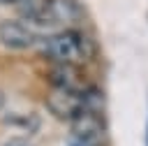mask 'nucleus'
I'll use <instances>...</instances> for the list:
<instances>
[{"mask_svg":"<svg viewBox=\"0 0 148 146\" xmlns=\"http://www.w3.org/2000/svg\"><path fill=\"white\" fill-rule=\"evenodd\" d=\"M42 49L53 65H81L92 56V42L81 30H60L46 37Z\"/></svg>","mask_w":148,"mask_h":146,"instance_id":"nucleus-1","label":"nucleus"},{"mask_svg":"<svg viewBox=\"0 0 148 146\" xmlns=\"http://www.w3.org/2000/svg\"><path fill=\"white\" fill-rule=\"evenodd\" d=\"M102 104L104 100L95 86L86 93H69V90L51 88L46 95V107L51 109V114H56L62 121H76L83 114H99Z\"/></svg>","mask_w":148,"mask_h":146,"instance_id":"nucleus-2","label":"nucleus"},{"mask_svg":"<svg viewBox=\"0 0 148 146\" xmlns=\"http://www.w3.org/2000/svg\"><path fill=\"white\" fill-rule=\"evenodd\" d=\"M23 19L42 28H56L81 19V9L74 0H39L30 12L23 14Z\"/></svg>","mask_w":148,"mask_h":146,"instance_id":"nucleus-3","label":"nucleus"},{"mask_svg":"<svg viewBox=\"0 0 148 146\" xmlns=\"http://www.w3.org/2000/svg\"><path fill=\"white\" fill-rule=\"evenodd\" d=\"M106 137V127L99 114H83L76 121H72L69 130V144L67 146H102Z\"/></svg>","mask_w":148,"mask_h":146,"instance_id":"nucleus-4","label":"nucleus"},{"mask_svg":"<svg viewBox=\"0 0 148 146\" xmlns=\"http://www.w3.org/2000/svg\"><path fill=\"white\" fill-rule=\"evenodd\" d=\"M49 81H51V88L69 90V93H86L92 88L81 65H53L49 70Z\"/></svg>","mask_w":148,"mask_h":146,"instance_id":"nucleus-5","label":"nucleus"},{"mask_svg":"<svg viewBox=\"0 0 148 146\" xmlns=\"http://www.w3.org/2000/svg\"><path fill=\"white\" fill-rule=\"evenodd\" d=\"M0 44L14 51H23L35 44V32L21 21H0Z\"/></svg>","mask_w":148,"mask_h":146,"instance_id":"nucleus-6","label":"nucleus"},{"mask_svg":"<svg viewBox=\"0 0 148 146\" xmlns=\"http://www.w3.org/2000/svg\"><path fill=\"white\" fill-rule=\"evenodd\" d=\"M5 146H32L28 139H21V137H16V139H9Z\"/></svg>","mask_w":148,"mask_h":146,"instance_id":"nucleus-7","label":"nucleus"},{"mask_svg":"<svg viewBox=\"0 0 148 146\" xmlns=\"http://www.w3.org/2000/svg\"><path fill=\"white\" fill-rule=\"evenodd\" d=\"M146 146H148V121H146Z\"/></svg>","mask_w":148,"mask_h":146,"instance_id":"nucleus-8","label":"nucleus"},{"mask_svg":"<svg viewBox=\"0 0 148 146\" xmlns=\"http://www.w3.org/2000/svg\"><path fill=\"white\" fill-rule=\"evenodd\" d=\"M0 2H14V5H16V2H18V0H0Z\"/></svg>","mask_w":148,"mask_h":146,"instance_id":"nucleus-9","label":"nucleus"}]
</instances>
